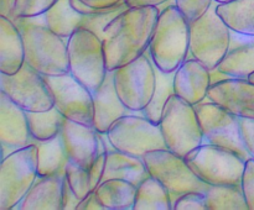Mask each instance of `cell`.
<instances>
[{
	"label": "cell",
	"mask_w": 254,
	"mask_h": 210,
	"mask_svg": "<svg viewBox=\"0 0 254 210\" xmlns=\"http://www.w3.org/2000/svg\"><path fill=\"white\" fill-rule=\"evenodd\" d=\"M79 199L74 192L72 190V188L69 187L67 179H64V210H77L78 207Z\"/></svg>",
	"instance_id": "obj_39"
},
{
	"label": "cell",
	"mask_w": 254,
	"mask_h": 210,
	"mask_svg": "<svg viewBox=\"0 0 254 210\" xmlns=\"http://www.w3.org/2000/svg\"><path fill=\"white\" fill-rule=\"evenodd\" d=\"M114 150L141 157L154 150H164L166 143L158 124L149 120L143 113L131 114L114 121L107 131Z\"/></svg>",
	"instance_id": "obj_10"
},
{
	"label": "cell",
	"mask_w": 254,
	"mask_h": 210,
	"mask_svg": "<svg viewBox=\"0 0 254 210\" xmlns=\"http://www.w3.org/2000/svg\"><path fill=\"white\" fill-rule=\"evenodd\" d=\"M31 143L37 147V170L39 177L51 174H64L69 158L64 150L61 135L49 140H35Z\"/></svg>",
	"instance_id": "obj_24"
},
{
	"label": "cell",
	"mask_w": 254,
	"mask_h": 210,
	"mask_svg": "<svg viewBox=\"0 0 254 210\" xmlns=\"http://www.w3.org/2000/svg\"><path fill=\"white\" fill-rule=\"evenodd\" d=\"M184 158L195 174L207 184H242L247 161L228 148L203 142Z\"/></svg>",
	"instance_id": "obj_6"
},
{
	"label": "cell",
	"mask_w": 254,
	"mask_h": 210,
	"mask_svg": "<svg viewBox=\"0 0 254 210\" xmlns=\"http://www.w3.org/2000/svg\"><path fill=\"white\" fill-rule=\"evenodd\" d=\"M160 10L148 51L155 67L174 73L190 54V21L175 4Z\"/></svg>",
	"instance_id": "obj_3"
},
{
	"label": "cell",
	"mask_w": 254,
	"mask_h": 210,
	"mask_svg": "<svg viewBox=\"0 0 254 210\" xmlns=\"http://www.w3.org/2000/svg\"><path fill=\"white\" fill-rule=\"evenodd\" d=\"M148 177H150V173L141 157H135L118 150L107 152L106 169L102 182L117 178L133 183L138 187Z\"/></svg>",
	"instance_id": "obj_23"
},
{
	"label": "cell",
	"mask_w": 254,
	"mask_h": 210,
	"mask_svg": "<svg viewBox=\"0 0 254 210\" xmlns=\"http://www.w3.org/2000/svg\"><path fill=\"white\" fill-rule=\"evenodd\" d=\"M151 177L158 179L170 192L173 208L180 195L191 192H207L210 184L195 174L185 158L169 148L154 150L143 157Z\"/></svg>",
	"instance_id": "obj_9"
},
{
	"label": "cell",
	"mask_w": 254,
	"mask_h": 210,
	"mask_svg": "<svg viewBox=\"0 0 254 210\" xmlns=\"http://www.w3.org/2000/svg\"><path fill=\"white\" fill-rule=\"evenodd\" d=\"M64 174L37 177L26 197L15 207V209L64 210Z\"/></svg>",
	"instance_id": "obj_20"
},
{
	"label": "cell",
	"mask_w": 254,
	"mask_h": 210,
	"mask_svg": "<svg viewBox=\"0 0 254 210\" xmlns=\"http://www.w3.org/2000/svg\"><path fill=\"white\" fill-rule=\"evenodd\" d=\"M173 210H208L205 193L191 192L180 195Z\"/></svg>",
	"instance_id": "obj_35"
},
{
	"label": "cell",
	"mask_w": 254,
	"mask_h": 210,
	"mask_svg": "<svg viewBox=\"0 0 254 210\" xmlns=\"http://www.w3.org/2000/svg\"><path fill=\"white\" fill-rule=\"evenodd\" d=\"M155 90H154L151 100L143 110V114L149 120L159 125L161 116H163L164 108L169 99L175 94V89H174V73H166V72L160 71L158 67H155Z\"/></svg>",
	"instance_id": "obj_30"
},
{
	"label": "cell",
	"mask_w": 254,
	"mask_h": 210,
	"mask_svg": "<svg viewBox=\"0 0 254 210\" xmlns=\"http://www.w3.org/2000/svg\"><path fill=\"white\" fill-rule=\"evenodd\" d=\"M212 82L210 69L196 58H188L174 72L175 94L192 105L207 99Z\"/></svg>",
	"instance_id": "obj_18"
},
{
	"label": "cell",
	"mask_w": 254,
	"mask_h": 210,
	"mask_svg": "<svg viewBox=\"0 0 254 210\" xmlns=\"http://www.w3.org/2000/svg\"><path fill=\"white\" fill-rule=\"evenodd\" d=\"M248 79H250L251 82H253V83H254V72H253L252 74H251V76H250V78H248Z\"/></svg>",
	"instance_id": "obj_45"
},
{
	"label": "cell",
	"mask_w": 254,
	"mask_h": 210,
	"mask_svg": "<svg viewBox=\"0 0 254 210\" xmlns=\"http://www.w3.org/2000/svg\"><path fill=\"white\" fill-rule=\"evenodd\" d=\"M240 127L246 150L254 160V118H240Z\"/></svg>",
	"instance_id": "obj_37"
},
{
	"label": "cell",
	"mask_w": 254,
	"mask_h": 210,
	"mask_svg": "<svg viewBox=\"0 0 254 210\" xmlns=\"http://www.w3.org/2000/svg\"><path fill=\"white\" fill-rule=\"evenodd\" d=\"M51 91L54 106L68 120L93 126L94 110L92 91L71 73L44 76ZM94 127V126H93Z\"/></svg>",
	"instance_id": "obj_14"
},
{
	"label": "cell",
	"mask_w": 254,
	"mask_h": 210,
	"mask_svg": "<svg viewBox=\"0 0 254 210\" xmlns=\"http://www.w3.org/2000/svg\"><path fill=\"white\" fill-rule=\"evenodd\" d=\"M217 68L231 78H250L254 72V36L231 30L230 47Z\"/></svg>",
	"instance_id": "obj_21"
},
{
	"label": "cell",
	"mask_w": 254,
	"mask_h": 210,
	"mask_svg": "<svg viewBox=\"0 0 254 210\" xmlns=\"http://www.w3.org/2000/svg\"><path fill=\"white\" fill-rule=\"evenodd\" d=\"M93 96V126L98 132H107L112 124L119 118L138 114L127 108L117 93L114 84V71H108L102 85L92 93Z\"/></svg>",
	"instance_id": "obj_19"
},
{
	"label": "cell",
	"mask_w": 254,
	"mask_h": 210,
	"mask_svg": "<svg viewBox=\"0 0 254 210\" xmlns=\"http://www.w3.org/2000/svg\"><path fill=\"white\" fill-rule=\"evenodd\" d=\"M159 127L166 147L181 157L203 143V133L195 105L176 94L166 103Z\"/></svg>",
	"instance_id": "obj_5"
},
{
	"label": "cell",
	"mask_w": 254,
	"mask_h": 210,
	"mask_svg": "<svg viewBox=\"0 0 254 210\" xmlns=\"http://www.w3.org/2000/svg\"><path fill=\"white\" fill-rule=\"evenodd\" d=\"M64 150L71 161L89 169L99 153L107 152L101 132L93 126H86L64 118L60 131Z\"/></svg>",
	"instance_id": "obj_15"
},
{
	"label": "cell",
	"mask_w": 254,
	"mask_h": 210,
	"mask_svg": "<svg viewBox=\"0 0 254 210\" xmlns=\"http://www.w3.org/2000/svg\"><path fill=\"white\" fill-rule=\"evenodd\" d=\"M170 0H126V4L129 7H145V6H158L166 4Z\"/></svg>",
	"instance_id": "obj_41"
},
{
	"label": "cell",
	"mask_w": 254,
	"mask_h": 210,
	"mask_svg": "<svg viewBox=\"0 0 254 210\" xmlns=\"http://www.w3.org/2000/svg\"><path fill=\"white\" fill-rule=\"evenodd\" d=\"M30 132L35 140H49L61 131L64 115L55 106L45 111H26Z\"/></svg>",
	"instance_id": "obj_31"
},
{
	"label": "cell",
	"mask_w": 254,
	"mask_h": 210,
	"mask_svg": "<svg viewBox=\"0 0 254 210\" xmlns=\"http://www.w3.org/2000/svg\"><path fill=\"white\" fill-rule=\"evenodd\" d=\"M64 175H66L69 187L72 188L74 194L81 200L92 192L91 182H89V172L87 168L82 167L78 163L69 160V162L66 166Z\"/></svg>",
	"instance_id": "obj_32"
},
{
	"label": "cell",
	"mask_w": 254,
	"mask_h": 210,
	"mask_svg": "<svg viewBox=\"0 0 254 210\" xmlns=\"http://www.w3.org/2000/svg\"><path fill=\"white\" fill-rule=\"evenodd\" d=\"M25 63L24 40L19 27L0 15V73L14 74Z\"/></svg>",
	"instance_id": "obj_22"
},
{
	"label": "cell",
	"mask_w": 254,
	"mask_h": 210,
	"mask_svg": "<svg viewBox=\"0 0 254 210\" xmlns=\"http://www.w3.org/2000/svg\"><path fill=\"white\" fill-rule=\"evenodd\" d=\"M26 111L22 110L5 93L0 91V142L2 158L19 148L31 145Z\"/></svg>",
	"instance_id": "obj_16"
},
{
	"label": "cell",
	"mask_w": 254,
	"mask_h": 210,
	"mask_svg": "<svg viewBox=\"0 0 254 210\" xmlns=\"http://www.w3.org/2000/svg\"><path fill=\"white\" fill-rule=\"evenodd\" d=\"M77 210H107L103 205L101 204V202L97 198L96 193L91 192L86 198L79 202L78 207H77Z\"/></svg>",
	"instance_id": "obj_40"
},
{
	"label": "cell",
	"mask_w": 254,
	"mask_h": 210,
	"mask_svg": "<svg viewBox=\"0 0 254 210\" xmlns=\"http://www.w3.org/2000/svg\"><path fill=\"white\" fill-rule=\"evenodd\" d=\"M203 133V142L233 151L246 161L250 160L242 140L240 118L210 99L195 105Z\"/></svg>",
	"instance_id": "obj_12"
},
{
	"label": "cell",
	"mask_w": 254,
	"mask_h": 210,
	"mask_svg": "<svg viewBox=\"0 0 254 210\" xmlns=\"http://www.w3.org/2000/svg\"><path fill=\"white\" fill-rule=\"evenodd\" d=\"M216 2H218V4H225V2H230V1H233V0H215Z\"/></svg>",
	"instance_id": "obj_44"
},
{
	"label": "cell",
	"mask_w": 254,
	"mask_h": 210,
	"mask_svg": "<svg viewBox=\"0 0 254 210\" xmlns=\"http://www.w3.org/2000/svg\"><path fill=\"white\" fill-rule=\"evenodd\" d=\"M19 27L24 40L25 62L44 76L69 73L67 39L55 34L45 15L10 19Z\"/></svg>",
	"instance_id": "obj_2"
},
{
	"label": "cell",
	"mask_w": 254,
	"mask_h": 210,
	"mask_svg": "<svg viewBox=\"0 0 254 210\" xmlns=\"http://www.w3.org/2000/svg\"><path fill=\"white\" fill-rule=\"evenodd\" d=\"M205 195L208 210H248L242 184L210 185Z\"/></svg>",
	"instance_id": "obj_29"
},
{
	"label": "cell",
	"mask_w": 254,
	"mask_h": 210,
	"mask_svg": "<svg viewBox=\"0 0 254 210\" xmlns=\"http://www.w3.org/2000/svg\"><path fill=\"white\" fill-rule=\"evenodd\" d=\"M175 5L186 16L189 21L198 19L202 16L215 0H174Z\"/></svg>",
	"instance_id": "obj_34"
},
{
	"label": "cell",
	"mask_w": 254,
	"mask_h": 210,
	"mask_svg": "<svg viewBox=\"0 0 254 210\" xmlns=\"http://www.w3.org/2000/svg\"><path fill=\"white\" fill-rule=\"evenodd\" d=\"M114 84L127 108L143 113L153 98L156 84L155 64L149 51L130 63L114 69Z\"/></svg>",
	"instance_id": "obj_11"
},
{
	"label": "cell",
	"mask_w": 254,
	"mask_h": 210,
	"mask_svg": "<svg viewBox=\"0 0 254 210\" xmlns=\"http://www.w3.org/2000/svg\"><path fill=\"white\" fill-rule=\"evenodd\" d=\"M0 91L25 111H45L54 106L44 74L26 62L16 73H0Z\"/></svg>",
	"instance_id": "obj_13"
},
{
	"label": "cell",
	"mask_w": 254,
	"mask_h": 210,
	"mask_svg": "<svg viewBox=\"0 0 254 210\" xmlns=\"http://www.w3.org/2000/svg\"><path fill=\"white\" fill-rule=\"evenodd\" d=\"M210 74H211V82H212V84L218 83V82H222V81H226V79L231 78L230 76H227L226 73L221 72L217 67L213 69H210Z\"/></svg>",
	"instance_id": "obj_43"
},
{
	"label": "cell",
	"mask_w": 254,
	"mask_h": 210,
	"mask_svg": "<svg viewBox=\"0 0 254 210\" xmlns=\"http://www.w3.org/2000/svg\"><path fill=\"white\" fill-rule=\"evenodd\" d=\"M160 7H128L104 30L103 47L107 68L114 71L145 53L150 44Z\"/></svg>",
	"instance_id": "obj_1"
},
{
	"label": "cell",
	"mask_w": 254,
	"mask_h": 210,
	"mask_svg": "<svg viewBox=\"0 0 254 210\" xmlns=\"http://www.w3.org/2000/svg\"><path fill=\"white\" fill-rule=\"evenodd\" d=\"M207 99L238 118H254V83L250 79L228 78L212 84Z\"/></svg>",
	"instance_id": "obj_17"
},
{
	"label": "cell",
	"mask_w": 254,
	"mask_h": 210,
	"mask_svg": "<svg viewBox=\"0 0 254 210\" xmlns=\"http://www.w3.org/2000/svg\"><path fill=\"white\" fill-rule=\"evenodd\" d=\"M97 198L107 210H134L136 185L123 179H107L94 189Z\"/></svg>",
	"instance_id": "obj_25"
},
{
	"label": "cell",
	"mask_w": 254,
	"mask_h": 210,
	"mask_svg": "<svg viewBox=\"0 0 254 210\" xmlns=\"http://www.w3.org/2000/svg\"><path fill=\"white\" fill-rule=\"evenodd\" d=\"M216 11L232 31L254 36V0L217 4Z\"/></svg>",
	"instance_id": "obj_26"
},
{
	"label": "cell",
	"mask_w": 254,
	"mask_h": 210,
	"mask_svg": "<svg viewBox=\"0 0 254 210\" xmlns=\"http://www.w3.org/2000/svg\"><path fill=\"white\" fill-rule=\"evenodd\" d=\"M69 73L93 93L106 79L107 68L103 41L94 32L78 29L67 39Z\"/></svg>",
	"instance_id": "obj_4"
},
{
	"label": "cell",
	"mask_w": 254,
	"mask_h": 210,
	"mask_svg": "<svg viewBox=\"0 0 254 210\" xmlns=\"http://www.w3.org/2000/svg\"><path fill=\"white\" fill-rule=\"evenodd\" d=\"M217 4L213 1L202 16L190 21V54L208 69L222 61L231 41V29L216 11Z\"/></svg>",
	"instance_id": "obj_8"
},
{
	"label": "cell",
	"mask_w": 254,
	"mask_h": 210,
	"mask_svg": "<svg viewBox=\"0 0 254 210\" xmlns=\"http://www.w3.org/2000/svg\"><path fill=\"white\" fill-rule=\"evenodd\" d=\"M16 0H0V15L11 19L14 16V6Z\"/></svg>",
	"instance_id": "obj_42"
},
{
	"label": "cell",
	"mask_w": 254,
	"mask_h": 210,
	"mask_svg": "<svg viewBox=\"0 0 254 210\" xmlns=\"http://www.w3.org/2000/svg\"><path fill=\"white\" fill-rule=\"evenodd\" d=\"M134 210H173L170 192L150 175L136 187Z\"/></svg>",
	"instance_id": "obj_28"
},
{
	"label": "cell",
	"mask_w": 254,
	"mask_h": 210,
	"mask_svg": "<svg viewBox=\"0 0 254 210\" xmlns=\"http://www.w3.org/2000/svg\"><path fill=\"white\" fill-rule=\"evenodd\" d=\"M44 15L50 29L64 39L81 29L83 20V15L72 6L69 0H57Z\"/></svg>",
	"instance_id": "obj_27"
},
{
	"label": "cell",
	"mask_w": 254,
	"mask_h": 210,
	"mask_svg": "<svg viewBox=\"0 0 254 210\" xmlns=\"http://www.w3.org/2000/svg\"><path fill=\"white\" fill-rule=\"evenodd\" d=\"M39 177L36 145L26 146L2 158L0 165V210L15 209Z\"/></svg>",
	"instance_id": "obj_7"
},
{
	"label": "cell",
	"mask_w": 254,
	"mask_h": 210,
	"mask_svg": "<svg viewBox=\"0 0 254 210\" xmlns=\"http://www.w3.org/2000/svg\"><path fill=\"white\" fill-rule=\"evenodd\" d=\"M57 0H16L14 6V16L31 17L42 15Z\"/></svg>",
	"instance_id": "obj_33"
},
{
	"label": "cell",
	"mask_w": 254,
	"mask_h": 210,
	"mask_svg": "<svg viewBox=\"0 0 254 210\" xmlns=\"http://www.w3.org/2000/svg\"><path fill=\"white\" fill-rule=\"evenodd\" d=\"M242 189L245 193L248 210H254V160L250 158L246 162L245 172L242 177Z\"/></svg>",
	"instance_id": "obj_36"
},
{
	"label": "cell",
	"mask_w": 254,
	"mask_h": 210,
	"mask_svg": "<svg viewBox=\"0 0 254 210\" xmlns=\"http://www.w3.org/2000/svg\"><path fill=\"white\" fill-rule=\"evenodd\" d=\"M106 160H107V152L99 153L98 157L96 158L93 165H92L91 168L88 169L92 192L98 187L99 183H101L102 179H103L104 169H106Z\"/></svg>",
	"instance_id": "obj_38"
}]
</instances>
